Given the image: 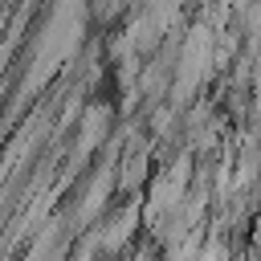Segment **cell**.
<instances>
[]
</instances>
